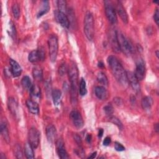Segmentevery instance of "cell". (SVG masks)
I'll return each instance as SVG.
<instances>
[{"label": "cell", "instance_id": "1", "mask_svg": "<svg viewBox=\"0 0 159 159\" xmlns=\"http://www.w3.org/2000/svg\"><path fill=\"white\" fill-rule=\"evenodd\" d=\"M107 62L111 72L116 80L121 85L126 86L128 83L126 71L124 70L119 60L116 57L111 55L107 58Z\"/></svg>", "mask_w": 159, "mask_h": 159}, {"label": "cell", "instance_id": "2", "mask_svg": "<svg viewBox=\"0 0 159 159\" xmlns=\"http://www.w3.org/2000/svg\"><path fill=\"white\" fill-rule=\"evenodd\" d=\"M94 22L93 14L89 11H88L84 19V32L86 38L90 41H91L94 37Z\"/></svg>", "mask_w": 159, "mask_h": 159}, {"label": "cell", "instance_id": "3", "mask_svg": "<svg viewBox=\"0 0 159 159\" xmlns=\"http://www.w3.org/2000/svg\"><path fill=\"white\" fill-rule=\"evenodd\" d=\"M68 74L69 80L70 81V89L71 91H78V70L76 63L71 61L68 68Z\"/></svg>", "mask_w": 159, "mask_h": 159}, {"label": "cell", "instance_id": "4", "mask_svg": "<svg viewBox=\"0 0 159 159\" xmlns=\"http://www.w3.org/2000/svg\"><path fill=\"white\" fill-rule=\"evenodd\" d=\"M116 35L120 50L127 55H130L132 52L133 49L132 46L129 41L120 31H116Z\"/></svg>", "mask_w": 159, "mask_h": 159}, {"label": "cell", "instance_id": "5", "mask_svg": "<svg viewBox=\"0 0 159 159\" xmlns=\"http://www.w3.org/2000/svg\"><path fill=\"white\" fill-rule=\"evenodd\" d=\"M48 44L49 48V57L52 62L55 61L58 50V38L55 35H52L48 40Z\"/></svg>", "mask_w": 159, "mask_h": 159}, {"label": "cell", "instance_id": "6", "mask_svg": "<svg viewBox=\"0 0 159 159\" xmlns=\"http://www.w3.org/2000/svg\"><path fill=\"white\" fill-rule=\"evenodd\" d=\"M104 3V9L105 14L108 19V20L112 24H115L117 22V15L115 8L113 6L112 3L109 1H105Z\"/></svg>", "mask_w": 159, "mask_h": 159}, {"label": "cell", "instance_id": "7", "mask_svg": "<svg viewBox=\"0 0 159 159\" xmlns=\"http://www.w3.org/2000/svg\"><path fill=\"white\" fill-rule=\"evenodd\" d=\"M29 142L34 148H36L40 142V132L35 127H32L29 130Z\"/></svg>", "mask_w": 159, "mask_h": 159}, {"label": "cell", "instance_id": "8", "mask_svg": "<svg viewBox=\"0 0 159 159\" xmlns=\"http://www.w3.org/2000/svg\"><path fill=\"white\" fill-rule=\"evenodd\" d=\"M45 53L42 48L37 50H34L30 52L28 56L29 61L31 63H35L38 61H43L45 59Z\"/></svg>", "mask_w": 159, "mask_h": 159}, {"label": "cell", "instance_id": "9", "mask_svg": "<svg viewBox=\"0 0 159 159\" xmlns=\"http://www.w3.org/2000/svg\"><path fill=\"white\" fill-rule=\"evenodd\" d=\"M145 73V65L143 59L140 58L136 62V68L135 71V76L139 81H141L144 78Z\"/></svg>", "mask_w": 159, "mask_h": 159}, {"label": "cell", "instance_id": "10", "mask_svg": "<svg viewBox=\"0 0 159 159\" xmlns=\"http://www.w3.org/2000/svg\"><path fill=\"white\" fill-rule=\"evenodd\" d=\"M54 16L56 20L63 27L65 28H69L70 27V20L68 19V17L65 14V13H63L61 11H59L58 10H56L54 12Z\"/></svg>", "mask_w": 159, "mask_h": 159}, {"label": "cell", "instance_id": "11", "mask_svg": "<svg viewBox=\"0 0 159 159\" xmlns=\"http://www.w3.org/2000/svg\"><path fill=\"white\" fill-rule=\"evenodd\" d=\"M70 117L73 125L78 129H81L84 125V121L81 114L76 111H72L70 114Z\"/></svg>", "mask_w": 159, "mask_h": 159}, {"label": "cell", "instance_id": "12", "mask_svg": "<svg viewBox=\"0 0 159 159\" xmlns=\"http://www.w3.org/2000/svg\"><path fill=\"white\" fill-rule=\"evenodd\" d=\"M126 73H127V81L130 84L133 90L136 93L139 92L140 90V86L139 83V80L135 76L134 73L128 71H126Z\"/></svg>", "mask_w": 159, "mask_h": 159}, {"label": "cell", "instance_id": "13", "mask_svg": "<svg viewBox=\"0 0 159 159\" xmlns=\"http://www.w3.org/2000/svg\"><path fill=\"white\" fill-rule=\"evenodd\" d=\"M56 147H57V153L60 158L65 159V158H68L69 157L68 155V153L66 151L64 142L61 139H59L57 140Z\"/></svg>", "mask_w": 159, "mask_h": 159}, {"label": "cell", "instance_id": "14", "mask_svg": "<svg viewBox=\"0 0 159 159\" xmlns=\"http://www.w3.org/2000/svg\"><path fill=\"white\" fill-rule=\"evenodd\" d=\"M45 132L48 141L53 143L57 137V130L55 127L52 124H49L46 127Z\"/></svg>", "mask_w": 159, "mask_h": 159}, {"label": "cell", "instance_id": "15", "mask_svg": "<svg viewBox=\"0 0 159 159\" xmlns=\"http://www.w3.org/2000/svg\"><path fill=\"white\" fill-rule=\"evenodd\" d=\"M9 63L11 66V72L13 76L17 77L20 76L22 70L19 64L12 58L9 59Z\"/></svg>", "mask_w": 159, "mask_h": 159}, {"label": "cell", "instance_id": "16", "mask_svg": "<svg viewBox=\"0 0 159 159\" xmlns=\"http://www.w3.org/2000/svg\"><path fill=\"white\" fill-rule=\"evenodd\" d=\"M116 8L118 14L119 15L120 19H122V20L124 23L127 24L128 22V16H127V14L125 10L124 7H123V6L120 2H119V1L117 2V4L116 5Z\"/></svg>", "mask_w": 159, "mask_h": 159}, {"label": "cell", "instance_id": "17", "mask_svg": "<svg viewBox=\"0 0 159 159\" xmlns=\"http://www.w3.org/2000/svg\"><path fill=\"white\" fill-rule=\"evenodd\" d=\"M109 42L111 45V47L112 48L113 50L118 52L120 51L118 43H117V35H116V30H111L109 32Z\"/></svg>", "mask_w": 159, "mask_h": 159}, {"label": "cell", "instance_id": "18", "mask_svg": "<svg viewBox=\"0 0 159 159\" xmlns=\"http://www.w3.org/2000/svg\"><path fill=\"white\" fill-rule=\"evenodd\" d=\"M96 97L101 100H106L108 97V93L107 89L102 86H98L94 89Z\"/></svg>", "mask_w": 159, "mask_h": 159}, {"label": "cell", "instance_id": "19", "mask_svg": "<svg viewBox=\"0 0 159 159\" xmlns=\"http://www.w3.org/2000/svg\"><path fill=\"white\" fill-rule=\"evenodd\" d=\"M7 106L11 114L16 117L18 114V104L13 98H9L7 100Z\"/></svg>", "mask_w": 159, "mask_h": 159}, {"label": "cell", "instance_id": "20", "mask_svg": "<svg viewBox=\"0 0 159 159\" xmlns=\"http://www.w3.org/2000/svg\"><path fill=\"white\" fill-rule=\"evenodd\" d=\"M0 130L2 137H3L4 140L6 142V143H9L10 142V137L9 134L8 128L7 126V123L6 121H2L0 125Z\"/></svg>", "mask_w": 159, "mask_h": 159}, {"label": "cell", "instance_id": "21", "mask_svg": "<svg viewBox=\"0 0 159 159\" xmlns=\"http://www.w3.org/2000/svg\"><path fill=\"white\" fill-rule=\"evenodd\" d=\"M27 107L29 112L33 114H38L39 112V107L36 101L31 99H28L26 101Z\"/></svg>", "mask_w": 159, "mask_h": 159}, {"label": "cell", "instance_id": "22", "mask_svg": "<svg viewBox=\"0 0 159 159\" xmlns=\"http://www.w3.org/2000/svg\"><path fill=\"white\" fill-rule=\"evenodd\" d=\"M153 104V99L150 96L144 97L141 101V106L143 110L148 111L151 109Z\"/></svg>", "mask_w": 159, "mask_h": 159}, {"label": "cell", "instance_id": "23", "mask_svg": "<svg viewBox=\"0 0 159 159\" xmlns=\"http://www.w3.org/2000/svg\"><path fill=\"white\" fill-rule=\"evenodd\" d=\"M52 96L53 103L55 106H58L61 102V92L58 89H54L52 91Z\"/></svg>", "mask_w": 159, "mask_h": 159}, {"label": "cell", "instance_id": "24", "mask_svg": "<svg viewBox=\"0 0 159 159\" xmlns=\"http://www.w3.org/2000/svg\"><path fill=\"white\" fill-rule=\"evenodd\" d=\"M50 9L49 2L48 1H43L42 2V6L41 9L39 10V12L37 13V17L39 18L47 13Z\"/></svg>", "mask_w": 159, "mask_h": 159}, {"label": "cell", "instance_id": "25", "mask_svg": "<svg viewBox=\"0 0 159 159\" xmlns=\"http://www.w3.org/2000/svg\"><path fill=\"white\" fill-rule=\"evenodd\" d=\"M32 75L34 78L39 81H40L43 79V72L42 68L39 66H36L34 67L33 70H32Z\"/></svg>", "mask_w": 159, "mask_h": 159}, {"label": "cell", "instance_id": "26", "mask_svg": "<svg viewBox=\"0 0 159 159\" xmlns=\"http://www.w3.org/2000/svg\"><path fill=\"white\" fill-rule=\"evenodd\" d=\"M30 94L31 97L33 99H39L40 98V95H41L40 89L39 87V86H37L36 84L33 85L30 91Z\"/></svg>", "mask_w": 159, "mask_h": 159}, {"label": "cell", "instance_id": "27", "mask_svg": "<svg viewBox=\"0 0 159 159\" xmlns=\"http://www.w3.org/2000/svg\"><path fill=\"white\" fill-rule=\"evenodd\" d=\"M32 146L30 144L29 142L26 143L24 147V152L25 155L27 158H34V153Z\"/></svg>", "mask_w": 159, "mask_h": 159}, {"label": "cell", "instance_id": "28", "mask_svg": "<svg viewBox=\"0 0 159 159\" xmlns=\"http://www.w3.org/2000/svg\"><path fill=\"white\" fill-rule=\"evenodd\" d=\"M21 84L23 88L27 90V91H30L33 84L32 83V81L30 80V78L28 76H24L21 80Z\"/></svg>", "mask_w": 159, "mask_h": 159}, {"label": "cell", "instance_id": "29", "mask_svg": "<svg viewBox=\"0 0 159 159\" xmlns=\"http://www.w3.org/2000/svg\"><path fill=\"white\" fill-rule=\"evenodd\" d=\"M79 93L80 94L81 96H85L87 93V89H86V81L84 80V78H81L80 82V86H79Z\"/></svg>", "mask_w": 159, "mask_h": 159}, {"label": "cell", "instance_id": "30", "mask_svg": "<svg viewBox=\"0 0 159 159\" xmlns=\"http://www.w3.org/2000/svg\"><path fill=\"white\" fill-rule=\"evenodd\" d=\"M97 80L101 84L107 86L108 84V80L106 75L103 72H99L97 75Z\"/></svg>", "mask_w": 159, "mask_h": 159}, {"label": "cell", "instance_id": "31", "mask_svg": "<svg viewBox=\"0 0 159 159\" xmlns=\"http://www.w3.org/2000/svg\"><path fill=\"white\" fill-rule=\"evenodd\" d=\"M12 12L15 19H18L20 17V7L17 2H14L12 6Z\"/></svg>", "mask_w": 159, "mask_h": 159}, {"label": "cell", "instance_id": "32", "mask_svg": "<svg viewBox=\"0 0 159 159\" xmlns=\"http://www.w3.org/2000/svg\"><path fill=\"white\" fill-rule=\"evenodd\" d=\"M57 6L58 11L63 13H65L67 11L66 8V2L63 0H59L57 1Z\"/></svg>", "mask_w": 159, "mask_h": 159}, {"label": "cell", "instance_id": "33", "mask_svg": "<svg viewBox=\"0 0 159 159\" xmlns=\"http://www.w3.org/2000/svg\"><path fill=\"white\" fill-rule=\"evenodd\" d=\"M14 155L17 158H22L23 153L20 145L17 144L14 148Z\"/></svg>", "mask_w": 159, "mask_h": 159}, {"label": "cell", "instance_id": "34", "mask_svg": "<svg viewBox=\"0 0 159 159\" xmlns=\"http://www.w3.org/2000/svg\"><path fill=\"white\" fill-rule=\"evenodd\" d=\"M109 120H110V122H111L114 124L116 125L120 130L122 129V128H123L122 124V122H120V120L118 118H117L116 117H114V116H111L109 118Z\"/></svg>", "mask_w": 159, "mask_h": 159}, {"label": "cell", "instance_id": "35", "mask_svg": "<svg viewBox=\"0 0 159 159\" xmlns=\"http://www.w3.org/2000/svg\"><path fill=\"white\" fill-rule=\"evenodd\" d=\"M9 35L12 39H16V27L14 24V23L11 21L9 22Z\"/></svg>", "mask_w": 159, "mask_h": 159}, {"label": "cell", "instance_id": "36", "mask_svg": "<svg viewBox=\"0 0 159 159\" xmlns=\"http://www.w3.org/2000/svg\"><path fill=\"white\" fill-rule=\"evenodd\" d=\"M104 111L105 114H106V116L111 117V116L114 110H113V107L112 106L111 104H107V105H106L104 107Z\"/></svg>", "mask_w": 159, "mask_h": 159}, {"label": "cell", "instance_id": "37", "mask_svg": "<svg viewBox=\"0 0 159 159\" xmlns=\"http://www.w3.org/2000/svg\"><path fill=\"white\" fill-rule=\"evenodd\" d=\"M66 72H68V67L66 63H63L58 68V73L60 76H63Z\"/></svg>", "mask_w": 159, "mask_h": 159}, {"label": "cell", "instance_id": "38", "mask_svg": "<svg viewBox=\"0 0 159 159\" xmlns=\"http://www.w3.org/2000/svg\"><path fill=\"white\" fill-rule=\"evenodd\" d=\"M114 148H115L116 150H117L118 152H122V151L125 150V147L121 143H120L119 142H115Z\"/></svg>", "mask_w": 159, "mask_h": 159}, {"label": "cell", "instance_id": "39", "mask_svg": "<svg viewBox=\"0 0 159 159\" xmlns=\"http://www.w3.org/2000/svg\"><path fill=\"white\" fill-rule=\"evenodd\" d=\"M75 152L81 158H83L84 157V152L83 148L81 146H79L78 148L76 150Z\"/></svg>", "mask_w": 159, "mask_h": 159}, {"label": "cell", "instance_id": "40", "mask_svg": "<svg viewBox=\"0 0 159 159\" xmlns=\"http://www.w3.org/2000/svg\"><path fill=\"white\" fill-rule=\"evenodd\" d=\"M153 19H154V20H155L156 24L157 25H158V24H159V11H158V9H156V10L154 12Z\"/></svg>", "mask_w": 159, "mask_h": 159}, {"label": "cell", "instance_id": "41", "mask_svg": "<svg viewBox=\"0 0 159 159\" xmlns=\"http://www.w3.org/2000/svg\"><path fill=\"white\" fill-rule=\"evenodd\" d=\"M74 139H75V142H76V143L79 145V146H81V143H82V141H81V137L77 135V134H75L74 135Z\"/></svg>", "mask_w": 159, "mask_h": 159}, {"label": "cell", "instance_id": "42", "mask_svg": "<svg viewBox=\"0 0 159 159\" xmlns=\"http://www.w3.org/2000/svg\"><path fill=\"white\" fill-rule=\"evenodd\" d=\"M111 138L109 137H106L104 139V141H103V145H106V146H107V145H109L111 143Z\"/></svg>", "mask_w": 159, "mask_h": 159}, {"label": "cell", "instance_id": "43", "mask_svg": "<svg viewBox=\"0 0 159 159\" xmlns=\"http://www.w3.org/2000/svg\"><path fill=\"white\" fill-rule=\"evenodd\" d=\"M91 139H92L91 135V134H88L87 136H86V141L89 143V142H91Z\"/></svg>", "mask_w": 159, "mask_h": 159}, {"label": "cell", "instance_id": "44", "mask_svg": "<svg viewBox=\"0 0 159 159\" xmlns=\"http://www.w3.org/2000/svg\"><path fill=\"white\" fill-rule=\"evenodd\" d=\"M103 135V130L102 129H99V132H98V137H101Z\"/></svg>", "mask_w": 159, "mask_h": 159}, {"label": "cell", "instance_id": "45", "mask_svg": "<svg viewBox=\"0 0 159 159\" xmlns=\"http://www.w3.org/2000/svg\"><path fill=\"white\" fill-rule=\"evenodd\" d=\"M96 155H97V152H93V153L88 157V158H94L96 157Z\"/></svg>", "mask_w": 159, "mask_h": 159}, {"label": "cell", "instance_id": "46", "mask_svg": "<svg viewBox=\"0 0 159 159\" xmlns=\"http://www.w3.org/2000/svg\"><path fill=\"white\" fill-rule=\"evenodd\" d=\"M154 129L156 131V132H158V129H159V127H158V124H155L154 125Z\"/></svg>", "mask_w": 159, "mask_h": 159}, {"label": "cell", "instance_id": "47", "mask_svg": "<svg viewBox=\"0 0 159 159\" xmlns=\"http://www.w3.org/2000/svg\"><path fill=\"white\" fill-rule=\"evenodd\" d=\"M98 66L100 68H102V67H104V64L101 61H100L98 63Z\"/></svg>", "mask_w": 159, "mask_h": 159}, {"label": "cell", "instance_id": "48", "mask_svg": "<svg viewBox=\"0 0 159 159\" xmlns=\"http://www.w3.org/2000/svg\"><path fill=\"white\" fill-rule=\"evenodd\" d=\"M155 53H156V56H157V57L158 58V50H157Z\"/></svg>", "mask_w": 159, "mask_h": 159}]
</instances>
